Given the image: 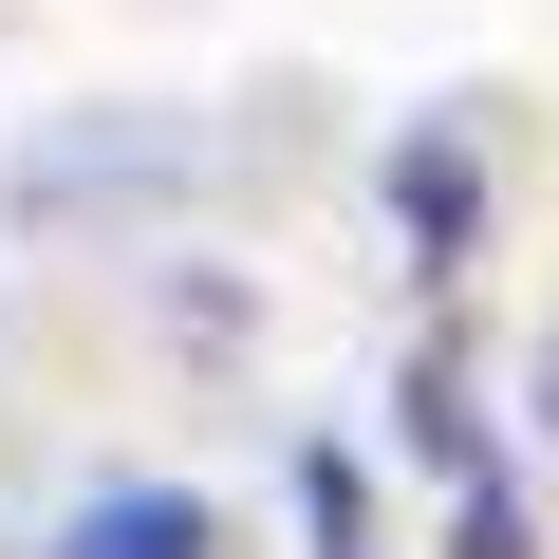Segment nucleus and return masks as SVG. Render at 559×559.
Wrapping results in <instances>:
<instances>
[{"instance_id": "nucleus-5", "label": "nucleus", "mask_w": 559, "mask_h": 559, "mask_svg": "<svg viewBox=\"0 0 559 559\" xmlns=\"http://www.w3.org/2000/svg\"><path fill=\"white\" fill-rule=\"evenodd\" d=\"M540 429H559V336H540Z\"/></svg>"}, {"instance_id": "nucleus-4", "label": "nucleus", "mask_w": 559, "mask_h": 559, "mask_svg": "<svg viewBox=\"0 0 559 559\" xmlns=\"http://www.w3.org/2000/svg\"><path fill=\"white\" fill-rule=\"evenodd\" d=\"M448 559H540V522H522V485H503V466L466 485V540H448Z\"/></svg>"}, {"instance_id": "nucleus-2", "label": "nucleus", "mask_w": 559, "mask_h": 559, "mask_svg": "<svg viewBox=\"0 0 559 559\" xmlns=\"http://www.w3.org/2000/svg\"><path fill=\"white\" fill-rule=\"evenodd\" d=\"M392 205H411V242L448 261V242H466V131H429V150L392 168Z\"/></svg>"}, {"instance_id": "nucleus-3", "label": "nucleus", "mask_w": 559, "mask_h": 559, "mask_svg": "<svg viewBox=\"0 0 559 559\" xmlns=\"http://www.w3.org/2000/svg\"><path fill=\"white\" fill-rule=\"evenodd\" d=\"M299 522H318V559H373V485H355V448H299Z\"/></svg>"}, {"instance_id": "nucleus-1", "label": "nucleus", "mask_w": 559, "mask_h": 559, "mask_svg": "<svg viewBox=\"0 0 559 559\" xmlns=\"http://www.w3.org/2000/svg\"><path fill=\"white\" fill-rule=\"evenodd\" d=\"M57 559H224V503L205 485H94L57 522Z\"/></svg>"}]
</instances>
